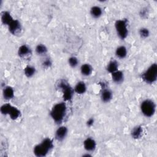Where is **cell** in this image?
Listing matches in <instances>:
<instances>
[{
	"mask_svg": "<svg viewBox=\"0 0 157 157\" xmlns=\"http://www.w3.org/2000/svg\"><path fill=\"white\" fill-rule=\"evenodd\" d=\"M83 147L88 152L94 151L96 147V143L94 139L91 137H87L83 141Z\"/></svg>",
	"mask_w": 157,
	"mask_h": 157,
	"instance_id": "9c48e42d",
	"label": "cell"
},
{
	"mask_svg": "<svg viewBox=\"0 0 157 157\" xmlns=\"http://www.w3.org/2000/svg\"><path fill=\"white\" fill-rule=\"evenodd\" d=\"M52 64V60L50 58H46L45 59H44L43 61V62L42 63V65L45 68H48L50 67V66Z\"/></svg>",
	"mask_w": 157,
	"mask_h": 157,
	"instance_id": "4316f807",
	"label": "cell"
},
{
	"mask_svg": "<svg viewBox=\"0 0 157 157\" xmlns=\"http://www.w3.org/2000/svg\"><path fill=\"white\" fill-rule=\"evenodd\" d=\"M1 19L2 24L8 26L14 19L8 11H3L1 14Z\"/></svg>",
	"mask_w": 157,
	"mask_h": 157,
	"instance_id": "8fae6325",
	"label": "cell"
},
{
	"mask_svg": "<svg viewBox=\"0 0 157 157\" xmlns=\"http://www.w3.org/2000/svg\"><path fill=\"white\" fill-rule=\"evenodd\" d=\"M139 34L142 39H146L150 36V31L148 28L143 27L139 29Z\"/></svg>",
	"mask_w": 157,
	"mask_h": 157,
	"instance_id": "cb8c5ba5",
	"label": "cell"
},
{
	"mask_svg": "<svg viewBox=\"0 0 157 157\" xmlns=\"http://www.w3.org/2000/svg\"><path fill=\"white\" fill-rule=\"evenodd\" d=\"M67 105L64 102L55 104L50 110V117L57 124L61 123L66 115Z\"/></svg>",
	"mask_w": 157,
	"mask_h": 157,
	"instance_id": "6da1fadb",
	"label": "cell"
},
{
	"mask_svg": "<svg viewBox=\"0 0 157 157\" xmlns=\"http://www.w3.org/2000/svg\"><path fill=\"white\" fill-rule=\"evenodd\" d=\"M68 64L72 67H75L78 64V59L75 56H71L68 58Z\"/></svg>",
	"mask_w": 157,
	"mask_h": 157,
	"instance_id": "d4e9b609",
	"label": "cell"
},
{
	"mask_svg": "<svg viewBox=\"0 0 157 157\" xmlns=\"http://www.w3.org/2000/svg\"><path fill=\"white\" fill-rule=\"evenodd\" d=\"M74 91L78 94H83L86 91V85L85 82L80 81L77 82L74 88Z\"/></svg>",
	"mask_w": 157,
	"mask_h": 157,
	"instance_id": "5bb4252c",
	"label": "cell"
},
{
	"mask_svg": "<svg viewBox=\"0 0 157 157\" xmlns=\"http://www.w3.org/2000/svg\"><path fill=\"white\" fill-rule=\"evenodd\" d=\"M36 73V68L32 66H26L24 68V74L25 75L28 77H32Z\"/></svg>",
	"mask_w": 157,
	"mask_h": 157,
	"instance_id": "7402d4cb",
	"label": "cell"
},
{
	"mask_svg": "<svg viewBox=\"0 0 157 157\" xmlns=\"http://www.w3.org/2000/svg\"><path fill=\"white\" fill-rule=\"evenodd\" d=\"M111 77L112 81L114 83L117 84H120L124 80V74L121 71L117 70L111 74Z\"/></svg>",
	"mask_w": 157,
	"mask_h": 157,
	"instance_id": "30bf717a",
	"label": "cell"
},
{
	"mask_svg": "<svg viewBox=\"0 0 157 157\" xmlns=\"http://www.w3.org/2000/svg\"><path fill=\"white\" fill-rule=\"evenodd\" d=\"M90 15L94 18H99L102 15V9L98 6H93L90 9Z\"/></svg>",
	"mask_w": 157,
	"mask_h": 157,
	"instance_id": "2e32d148",
	"label": "cell"
},
{
	"mask_svg": "<svg viewBox=\"0 0 157 157\" xmlns=\"http://www.w3.org/2000/svg\"><path fill=\"white\" fill-rule=\"evenodd\" d=\"M140 110L142 113L146 117H151L156 112V104L153 101L150 99L144 100L140 104Z\"/></svg>",
	"mask_w": 157,
	"mask_h": 157,
	"instance_id": "277c9868",
	"label": "cell"
},
{
	"mask_svg": "<svg viewBox=\"0 0 157 157\" xmlns=\"http://www.w3.org/2000/svg\"><path fill=\"white\" fill-rule=\"evenodd\" d=\"M118 63L116 60H110L106 67V69L107 71V72H109V73L112 74L114 72H115L116 71L118 70Z\"/></svg>",
	"mask_w": 157,
	"mask_h": 157,
	"instance_id": "ffe728a7",
	"label": "cell"
},
{
	"mask_svg": "<svg viewBox=\"0 0 157 157\" xmlns=\"http://www.w3.org/2000/svg\"><path fill=\"white\" fill-rule=\"evenodd\" d=\"M128 53L127 48L124 45L118 47L115 50V55L118 58L123 59L124 58Z\"/></svg>",
	"mask_w": 157,
	"mask_h": 157,
	"instance_id": "e0dca14e",
	"label": "cell"
},
{
	"mask_svg": "<svg viewBox=\"0 0 157 157\" xmlns=\"http://www.w3.org/2000/svg\"><path fill=\"white\" fill-rule=\"evenodd\" d=\"M115 28L118 36L122 40L125 39L128 35V21L126 19L118 20L115 23Z\"/></svg>",
	"mask_w": 157,
	"mask_h": 157,
	"instance_id": "5b68a950",
	"label": "cell"
},
{
	"mask_svg": "<svg viewBox=\"0 0 157 157\" xmlns=\"http://www.w3.org/2000/svg\"><path fill=\"white\" fill-rule=\"evenodd\" d=\"M141 78L147 84H153L157 78V64H151L142 74Z\"/></svg>",
	"mask_w": 157,
	"mask_h": 157,
	"instance_id": "3957f363",
	"label": "cell"
},
{
	"mask_svg": "<svg viewBox=\"0 0 157 157\" xmlns=\"http://www.w3.org/2000/svg\"><path fill=\"white\" fill-rule=\"evenodd\" d=\"M143 133V128L141 126L138 125L132 128L131 131V137L134 139H138L141 137Z\"/></svg>",
	"mask_w": 157,
	"mask_h": 157,
	"instance_id": "9a60e30c",
	"label": "cell"
},
{
	"mask_svg": "<svg viewBox=\"0 0 157 157\" xmlns=\"http://www.w3.org/2000/svg\"><path fill=\"white\" fill-rule=\"evenodd\" d=\"M57 86L58 88L61 90L63 92V96L65 101H69L72 99L74 91L67 81L63 79L59 80L57 83Z\"/></svg>",
	"mask_w": 157,
	"mask_h": 157,
	"instance_id": "8992f818",
	"label": "cell"
},
{
	"mask_svg": "<svg viewBox=\"0 0 157 157\" xmlns=\"http://www.w3.org/2000/svg\"><path fill=\"white\" fill-rule=\"evenodd\" d=\"M93 71V68L90 64L85 63L81 66L80 72L84 76H88L91 75Z\"/></svg>",
	"mask_w": 157,
	"mask_h": 157,
	"instance_id": "d6986e66",
	"label": "cell"
},
{
	"mask_svg": "<svg viewBox=\"0 0 157 157\" xmlns=\"http://www.w3.org/2000/svg\"><path fill=\"white\" fill-rule=\"evenodd\" d=\"M2 95L5 99L10 100L14 97V90L12 87L6 86L4 88L2 91Z\"/></svg>",
	"mask_w": 157,
	"mask_h": 157,
	"instance_id": "4fadbf2b",
	"label": "cell"
},
{
	"mask_svg": "<svg viewBox=\"0 0 157 157\" xmlns=\"http://www.w3.org/2000/svg\"><path fill=\"white\" fill-rule=\"evenodd\" d=\"M7 27L9 32L13 35L18 34L21 30V25L18 20L14 19Z\"/></svg>",
	"mask_w": 157,
	"mask_h": 157,
	"instance_id": "52a82bcc",
	"label": "cell"
},
{
	"mask_svg": "<svg viewBox=\"0 0 157 157\" xmlns=\"http://www.w3.org/2000/svg\"><path fill=\"white\" fill-rule=\"evenodd\" d=\"M147 9H142V10L140 11V16H142V17H145L147 15Z\"/></svg>",
	"mask_w": 157,
	"mask_h": 157,
	"instance_id": "f1b7e54d",
	"label": "cell"
},
{
	"mask_svg": "<svg viewBox=\"0 0 157 157\" xmlns=\"http://www.w3.org/2000/svg\"><path fill=\"white\" fill-rule=\"evenodd\" d=\"M112 92L109 89H104L101 93V99L103 102L107 103L112 99Z\"/></svg>",
	"mask_w": 157,
	"mask_h": 157,
	"instance_id": "7c38bea8",
	"label": "cell"
},
{
	"mask_svg": "<svg viewBox=\"0 0 157 157\" xmlns=\"http://www.w3.org/2000/svg\"><path fill=\"white\" fill-rule=\"evenodd\" d=\"M53 147V140L50 138H45L40 144L34 146L33 152L37 157H44L48 154Z\"/></svg>",
	"mask_w": 157,
	"mask_h": 157,
	"instance_id": "7a4b0ae2",
	"label": "cell"
},
{
	"mask_svg": "<svg viewBox=\"0 0 157 157\" xmlns=\"http://www.w3.org/2000/svg\"><path fill=\"white\" fill-rule=\"evenodd\" d=\"M36 52L37 55H44L45 54L47 53L48 49L47 47L42 44H39L36 47Z\"/></svg>",
	"mask_w": 157,
	"mask_h": 157,
	"instance_id": "603a6c76",
	"label": "cell"
},
{
	"mask_svg": "<svg viewBox=\"0 0 157 157\" xmlns=\"http://www.w3.org/2000/svg\"><path fill=\"white\" fill-rule=\"evenodd\" d=\"M11 107H12V105L9 104V103H6V104H4L2 105L1 107V113L3 114V115H8Z\"/></svg>",
	"mask_w": 157,
	"mask_h": 157,
	"instance_id": "484cf974",
	"label": "cell"
},
{
	"mask_svg": "<svg viewBox=\"0 0 157 157\" xmlns=\"http://www.w3.org/2000/svg\"><path fill=\"white\" fill-rule=\"evenodd\" d=\"M8 115H9L10 118L12 120H17V118H18L20 117L21 112H20V110L19 109H18L17 107L12 105Z\"/></svg>",
	"mask_w": 157,
	"mask_h": 157,
	"instance_id": "44dd1931",
	"label": "cell"
},
{
	"mask_svg": "<svg viewBox=\"0 0 157 157\" xmlns=\"http://www.w3.org/2000/svg\"><path fill=\"white\" fill-rule=\"evenodd\" d=\"M67 131H68V129L66 126H59L55 131V139L58 141L63 140L66 138L67 134Z\"/></svg>",
	"mask_w": 157,
	"mask_h": 157,
	"instance_id": "ba28073f",
	"label": "cell"
},
{
	"mask_svg": "<svg viewBox=\"0 0 157 157\" xmlns=\"http://www.w3.org/2000/svg\"><path fill=\"white\" fill-rule=\"evenodd\" d=\"M94 120L93 118H89L87 121H86V125L88 126V127H90L93 124H94Z\"/></svg>",
	"mask_w": 157,
	"mask_h": 157,
	"instance_id": "83f0119b",
	"label": "cell"
},
{
	"mask_svg": "<svg viewBox=\"0 0 157 157\" xmlns=\"http://www.w3.org/2000/svg\"><path fill=\"white\" fill-rule=\"evenodd\" d=\"M31 51L30 48L25 44L21 45L18 49V55L20 57L26 56L29 54H31Z\"/></svg>",
	"mask_w": 157,
	"mask_h": 157,
	"instance_id": "ac0fdd59",
	"label": "cell"
}]
</instances>
